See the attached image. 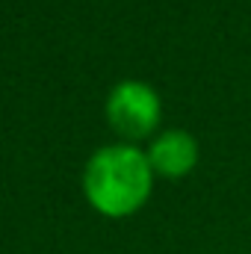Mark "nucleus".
I'll use <instances>...</instances> for the list:
<instances>
[{
  "instance_id": "nucleus-1",
  "label": "nucleus",
  "mask_w": 251,
  "mask_h": 254,
  "mask_svg": "<svg viewBox=\"0 0 251 254\" xmlns=\"http://www.w3.org/2000/svg\"><path fill=\"white\" fill-rule=\"evenodd\" d=\"M151 187L154 169L148 163V154L133 145L98 148L83 169V192L89 204L110 219L136 213L148 201Z\"/></svg>"
},
{
  "instance_id": "nucleus-3",
  "label": "nucleus",
  "mask_w": 251,
  "mask_h": 254,
  "mask_svg": "<svg viewBox=\"0 0 251 254\" xmlns=\"http://www.w3.org/2000/svg\"><path fill=\"white\" fill-rule=\"evenodd\" d=\"M148 163H151L154 175H163L169 181L187 178L198 163V142L187 130H166L151 142Z\"/></svg>"
},
{
  "instance_id": "nucleus-2",
  "label": "nucleus",
  "mask_w": 251,
  "mask_h": 254,
  "mask_svg": "<svg viewBox=\"0 0 251 254\" xmlns=\"http://www.w3.org/2000/svg\"><path fill=\"white\" fill-rule=\"evenodd\" d=\"M107 122L125 139H142L160 125V95L142 80H122L107 98Z\"/></svg>"
}]
</instances>
